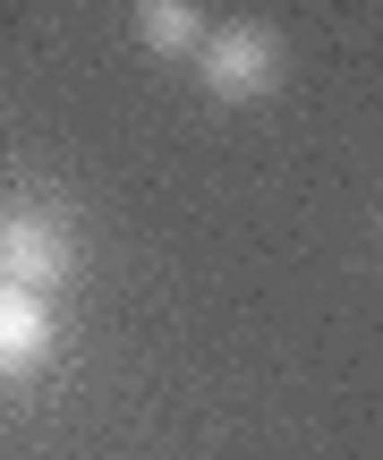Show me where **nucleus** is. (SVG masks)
I'll list each match as a JSON object with an SVG mask.
<instances>
[{
	"mask_svg": "<svg viewBox=\"0 0 383 460\" xmlns=\"http://www.w3.org/2000/svg\"><path fill=\"white\" fill-rule=\"evenodd\" d=\"M77 273V222L51 197H9L0 205V281L9 290H60Z\"/></svg>",
	"mask_w": 383,
	"mask_h": 460,
	"instance_id": "obj_1",
	"label": "nucleus"
},
{
	"mask_svg": "<svg viewBox=\"0 0 383 460\" xmlns=\"http://www.w3.org/2000/svg\"><path fill=\"white\" fill-rule=\"evenodd\" d=\"M196 77H205L213 102H265L273 85H282V34L256 26V17H239V26H205Z\"/></svg>",
	"mask_w": 383,
	"mask_h": 460,
	"instance_id": "obj_2",
	"label": "nucleus"
},
{
	"mask_svg": "<svg viewBox=\"0 0 383 460\" xmlns=\"http://www.w3.org/2000/svg\"><path fill=\"white\" fill-rule=\"evenodd\" d=\"M60 349V315H51L43 290H9L0 281V384L34 376V367Z\"/></svg>",
	"mask_w": 383,
	"mask_h": 460,
	"instance_id": "obj_3",
	"label": "nucleus"
},
{
	"mask_svg": "<svg viewBox=\"0 0 383 460\" xmlns=\"http://www.w3.org/2000/svg\"><path fill=\"white\" fill-rule=\"evenodd\" d=\"M136 43H145L153 60H196L205 9H196V0H136Z\"/></svg>",
	"mask_w": 383,
	"mask_h": 460,
	"instance_id": "obj_4",
	"label": "nucleus"
}]
</instances>
